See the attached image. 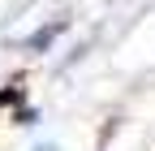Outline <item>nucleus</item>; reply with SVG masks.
Returning <instances> with one entry per match:
<instances>
[{
    "instance_id": "obj_1",
    "label": "nucleus",
    "mask_w": 155,
    "mask_h": 151,
    "mask_svg": "<svg viewBox=\"0 0 155 151\" xmlns=\"http://www.w3.org/2000/svg\"><path fill=\"white\" fill-rule=\"evenodd\" d=\"M39 151H56V147H39Z\"/></svg>"
}]
</instances>
